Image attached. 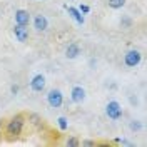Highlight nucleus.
Masks as SVG:
<instances>
[{
	"mask_svg": "<svg viewBox=\"0 0 147 147\" xmlns=\"http://www.w3.org/2000/svg\"><path fill=\"white\" fill-rule=\"evenodd\" d=\"M80 146H84V147H97V144H95L94 140H82Z\"/></svg>",
	"mask_w": 147,
	"mask_h": 147,
	"instance_id": "16",
	"label": "nucleus"
},
{
	"mask_svg": "<svg viewBox=\"0 0 147 147\" xmlns=\"http://www.w3.org/2000/svg\"><path fill=\"white\" fill-rule=\"evenodd\" d=\"M45 77L42 75V74H35L34 77H32V80H30V89L34 92H42L44 89H45Z\"/></svg>",
	"mask_w": 147,
	"mask_h": 147,
	"instance_id": "5",
	"label": "nucleus"
},
{
	"mask_svg": "<svg viewBox=\"0 0 147 147\" xmlns=\"http://www.w3.org/2000/svg\"><path fill=\"white\" fill-rule=\"evenodd\" d=\"M140 60H142V54H140L139 50H136V49L129 50L127 54L124 55V64H125V67H129V69L137 67V65L140 64Z\"/></svg>",
	"mask_w": 147,
	"mask_h": 147,
	"instance_id": "4",
	"label": "nucleus"
},
{
	"mask_svg": "<svg viewBox=\"0 0 147 147\" xmlns=\"http://www.w3.org/2000/svg\"><path fill=\"white\" fill-rule=\"evenodd\" d=\"M80 55V47H79V44H75V42H72V44H69V47L65 49V57L67 59H77Z\"/></svg>",
	"mask_w": 147,
	"mask_h": 147,
	"instance_id": "11",
	"label": "nucleus"
},
{
	"mask_svg": "<svg viewBox=\"0 0 147 147\" xmlns=\"http://www.w3.org/2000/svg\"><path fill=\"white\" fill-rule=\"evenodd\" d=\"M129 127H130V130H132V132H139V130L142 129V122H140V120H130Z\"/></svg>",
	"mask_w": 147,
	"mask_h": 147,
	"instance_id": "13",
	"label": "nucleus"
},
{
	"mask_svg": "<svg viewBox=\"0 0 147 147\" xmlns=\"http://www.w3.org/2000/svg\"><path fill=\"white\" fill-rule=\"evenodd\" d=\"M125 2L127 0H107V3H109V7L110 9H122L124 5H125Z\"/></svg>",
	"mask_w": 147,
	"mask_h": 147,
	"instance_id": "12",
	"label": "nucleus"
},
{
	"mask_svg": "<svg viewBox=\"0 0 147 147\" xmlns=\"http://www.w3.org/2000/svg\"><path fill=\"white\" fill-rule=\"evenodd\" d=\"M122 24H124L125 27H129V25H130V20H129V18H124V20H122Z\"/></svg>",
	"mask_w": 147,
	"mask_h": 147,
	"instance_id": "19",
	"label": "nucleus"
},
{
	"mask_svg": "<svg viewBox=\"0 0 147 147\" xmlns=\"http://www.w3.org/2000/svg\"><path fill=\"white\" fill-rule=\"evenodd\" d=\"M15 24L28 27V24H30V13H28L27 10H24V9L15 10Z\"/></svg>",
	"mask_w": 147,
	"mask_h": 147,
	"instance_id": "8",
	"label": "nucleus"
},
{
	"mask_svg": "<svg viewBox=\"0 0 147 147\" xmlns=\"http://www.w3.org/2000/svg\"><path fill=\"white\" fill-rule=\"evenodd\" d=\"M65 146L67 147H79L80 146V140H79L77 137H70V139L65 140Z\"/></svg>",
	"mask_w": 147,
	"mask_h": 147,
	"instance_id": "15",
	"label": "nucleus"
},
{
	"mask_svg": "<svg viewBox=\"0 0 147 147\" xmlns=\"http://www.w3.org/2000/svg\"><path fill=\"white\" fill-rule=\"evenodd\" d=\"M34 28L37 32H45L49 28V20H47L45 15H42V13L35 15V18H34Z\"/></svg>",
	"mask_w": 147,
	"mask_h": 147,
	"instance_id": "9",
	"label": "nucleus"
},
{
	"mask_svg": "<svg viewBox=\"0 0 147 147\" xmlns=\"http://www.w3.org/2000/svg\"><path fill=\"white\" fill-rule=\"evenodd\" d=\"M105 114H107V117L110 120H119L122 117V114H124V110H122V105L117 100H110L105 105Z\"/></svg>",
	"mask_w": 147,
	"mask_h": 147,
	"instance_id": "3",
	"label": "nucleus"
},
{
	"mask_svg": "<svg viewBox=\"0 0 147 147\" xmlns=\"http://www.w3.org/2000/svg\"><path fill=\"white\" fill-rule=\"evenodd\" d=\"M79 10H80L82 13H89V12H90V7H89V5H80Z\"/></svg>",
	"mask_w": 147,
	"mask_h": 147,
	"instance_id": "17",
	"label": "nucleus"
},
{
	"mask_svg": "<svg viewBox=\"0 0 147 147\" xmlns=\"http://www.w3.org/2000/svg\"><path fill=\"white\" fill-rule=\"evenodd\" d=\"M47 104L52 109L62 107V104H64V94L59 90V89H50V90L47 92Z\"/></svg>",
	"mask_w": 147,
	"mask_h": 147,
	"instance_id": "2",
	"label": "nucleus"
},
{
	"mask_svg": "<svg viewBox=\"0 0 147 147\" xmlns=\"http://www.w3.org/2000/svg\"><path fill=\"white\" fill-rule=\"evenodd\" d=\"M57 124H59V127L62 129V130H67V129H69V120H67V117H64V115L57 119Z\"/></svg>",
	"mask_w": 147,
	"mask_h": 147,
	"instance_id": "14",
	"label": "nucleus"
},
{
	"mask_svg": "<svg viewBox=\"0 0 147 147\" xmlns=\"http://www.w3.org/2000/svg\"><path fill=\"white\" fill-rule=\"evenodd\" d=\"M18 90H20V89H18V85H12V87H10V92H12L13 95H17Z\"/></svg>",
	"mask_w": 147,
	"mask_h": 147,
	"instance_id": "18",
	"label": "nucleus"
},
{
	"mask_svg": "<svg viewBox=\"0 0 147 147\" xmlns=\"http://www.w3.org/2000/svg\"><path fill=\"white\" fill-rule=\"evenodd\" d=\"M65 10L69 12V15L79 24V25H82L84 22H85V18H84V15H82V12L79 9H75V7H69V5H65Z\"/></svg>",
	"mask_w": 147,
	"mask_h": 147,
	"instance_id": "10",
	"label": "nucleus"
},
{
	"mask_svg": "<svg viewBox=\"0 0 147 147\" xmlns=\"http://www.w3.org/2000/svg\"><path fill=\"white\" fill-rule=\"evenodd\" d=\"M0 137H2V120H0Z\"/></svg>",
	"mask_w": 147,
	"mask_h": 147,
	"instance_id": "20",
	"label": "nucleus"
},
{
	"mask_svg": "<svg viewBox=\"0 0 147 147\" xmlns=\"http://www.w3.org/2000/svg\"><path fill=\"white\" fill-rule=\"evenodd\" d=\"M85 89L84 87H80V85H75L72 89V92H70V100L74 102V104H82L84 100H85Z\"/></svg>",
	"mask_w": 147,
	"mask_h": 147,
	"instance_id": "6",
	"label": "nucleus"
},
{
	"mask_svg": "<svg viewBox=\"0 0 147 147\" xmlns=\"http://www.w3.org/2000/svg\"><path fill=\"white\" fill-rule=\"evenodd\" d=\"M25 125V115L24 114H15L5 122V136L9 139H17Z\"/></svg>",
	"mask_w": 147,
	"mask_h": 147,
	"instance_id": "1",
	"label": "nucleus"
},
{
	"mask_svg": "<svg viewBox=\"0 0 147 147\" xmlns=\"http://www.w3.org/2000/svg\"><path fill=\"white\" fill-rule=\"evenodd\" d=\"M13 35H15V38H17L18 42H22V44H25L28 40V28L25 27V25H18V24H15V27H13Z\"/></svg>",
	"mask_w": 147,
	"mask_h": 147,
	"instance_id": "7",
	"label": "nucleus"
}]
</instances>
